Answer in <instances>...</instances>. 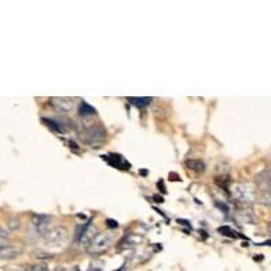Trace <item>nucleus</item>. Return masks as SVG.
Segmentation results:
<instances>
[{
	"label": "nucleus",
	"mask_w": 271,
	"mask_h": 271,
	"mask_svg": "<svg viewBox=\"0 0 271 271\" xmlns=\"http://www.w3.org/2000/svg\"><path fill=\"white\" fill-rule=\"evenodd\" d=\"M267 186H269L271 191V174H269V176H267Z\"/></svg>",
	"instance_id": "6ab92c4d"
},
{
	"label": "nucleus",
	"mask_w": 271,
	"mask_h": 271,
	"mask_svg": "<svg viewBox=\"0 0 271 271\" xmlns=\"http://www.w3.org/2000/svg\"><path fill=\"white\" fill-rule=\"evenodd\" d=\"M186 167L188 169H191L194 172H197V174H202V172H205V163L202 162V160H198V159H190V160H186Z\"/></svg>",
	"instance_id": "9d476101"
},
{
	"label": "nucleus",
	"mask_w": 271,
	"mask_h": 271,
	"mask_svg": "<svg viewBox=\"0 0 271 271\" xmlns=\"http://www.w3.org/2000/svg\"><path fill=\"white\" fill-rule=\"evenodd\" d=\"M98 231L95 226H91V225H87L84 226L83 229H82V233H79L78 235V240L80 245L83 244L85 248H87V245L90 244V241L94 239V236L97 235Z\"/></svg>",
	"instance_id": "1a4fd4ad"
},
{
	"label": "nucleus",
	"mask_w": 271,
	"mask_h": 271,
	"mask_svg": "<svg viewBox=\"0 0 271 271\" xmlns=\"http://www.w3.org/2000/svg\"><path fill=\"white\" fill-rule=\"evenodd\" d=\"M23 271H48V266L45 263H35V265H27Z\"/></svg>",
	"instance_id": "4468645a"
},
{
	"label": "nucleus",
	"mask_w": 271,
	"mask_h": 271,
	"mask_svg": "<svg viewBox=\"0 0 271 271\" xmlns=\"http://www.w3.org/2000/svg\"><path fill=\"white\" fill-rule=\"evenodd\" d=\"M80 138L91 148H99L106 138V130L99 123L84 125L83 130L80 132Z\"/></svg>",
	"instance_id": "f03ea898"
},
{
	"label": "nucleus",
	"mask_w": 271,
	"mask_h": 271,
	"mask_svg": "<svg viewBox=\"0 0 271 271\" xmlns=\"http://www.w3.org/2000/svg\"><path fill=\"white\" fill-rule=\"evenodd\" d=\"M97 114V111L95 109L90 106L88 103H85V102H82L80 103V107H79V116L82 117L83 119H88V118H92V117Z\"/></svg>",
	"instance_id": "9b49d317"
},
{
	"label": "nucleus",
	"mask_w": 271,
	"mask_h": 271,
	"mask_svg": "<svg viewBox=\"0 0 271 271\" xmlns=\"http://www.w3.org/2000/svg\"><path fill=\"white\" fill-rule=\"evenodd\" d=\"M239 219L243 221V222H248V224H256V217L254 216V213H251V210H240L239 213Z\"/></svg>",
	"instance_id": "ddd939ff"
},
{
	"label": "nucleus",
	"mask_w": 271,
	"mask_h": 271,
	"mask_svg": "<svg viewBox=\"0 0 271 271\" xmlns=\"http://www.w3.org/2000/svg\"><path fill=\"white\" fill-rule=\"evenodd\" d=\"M56 271H67V270H64V269H58V270H56Z\"/></svg>",
	"instance_id": "aec40b11"
},
{
	"label": "nucleus",
	"mask_w": 271,
	"mask_h": 271,
	"mask_svg": "<svg viewBox=\"0 0 271 271\" xmlns=\"http://www.w3.org/2000/svg\"><path fill=\"white\" fill-rule=\"evenodd\" d=\"M22 252H23V248L20 245L8 243V244L0 247V259H6V260L15 259L18 258Z\"/></svg>",
	"instance_id": "0eeeda50"
},
{
	"label": "nucleus",
	"mask_w": 271,
	"mask_h": 271,
	"mask_svg": "<svg viewBox=\"0 0 271 271\" xmlns=\"http://www.w3.org/2000/svg\"><path fill=\"white\" fill-rule=\"evenodd\" d=\"M7 225H8V228H10L11 231L19 229V228H20V220L18 219V217H11V219L8 220Z\"/></svg>",
	"instance_id": "2eb2a0df"
},
{
	"label": "nucleus",
	"mask_w": 271,
	"mask_h": 271,
	"mask_svg": "<svg viewBox=\"0 0 271 271\" xmlns=\"http://www.w3.org/2000/svg\"><path fill=\"white\" fill-rule=\"evenodd\" d=\"M35 258H37V259H52L53 254H49V252L38 251V252H35Z\"/></svg>",
	"instance_id": "f3484780"
},
{
	"label": "nucleus",
	"mask_w": 271,
	"mask_h": 271,
	"mask_svg": "<svg viewBox=\"0 0 271 271\" xmlns=\"http://www.w3.org/2000/svg\"><path fill=\"white\" fill-rule=\"evenodd\" d=\"M67 237H68V231L64 226H54L45 233L44 240L48 247H60L67 241Z\"/></svg>",
	"instance_id": "20e7f679"
},
{
	"label": "nucleus",
	"mask_w": 271,
	"mask_h": 271,
	"mask_svg": "<svg viewBox=\"0 0 271 271\" xmlns=\"http://www.w3.org/2000/svg\"><path fill=\"white\" fill-rule=\"evenodd\" d=\"M8 239H10L8 233H7L4 229H1V228H0V247L8 244Z\"/></svg>",
	"instance_id": "dca6fc26"
},
{
	"label": "nucleus",
	"mask_w": 271,
	"mask_h": 271,
	"mask_svg": "<svg viewBox=\"0 0 271 271\" xmlns=\"http://www.w3.org/2000/svg\"><path fill=\"white\" fill-rule=\"evenodd\" d=\"M32 222L35 235L39 236V237H44L45 233L49 231L51 217H49V216H45V214H34Z\"/></svg>",
	"instance_id": "423d86ee"
},
{
	"label": "nucleus",
	"mask_w": 271,
	"mask_h": 271,
	"mask_svg": "<svg viewBox=\"0 0 271 271\" xmlns=\"http://www.w3.org/2000/svg\"><path fill=\"white\" fill-rule=\"evenodd\" d=\"M231 195L235 201H237L239 203L243 205H251L254 202L258 201V191L256 187L248 183V182H239L235 183L231 187Z\"/></svg>",
	"instance_id": "f257e3e1"
},
{
	"label": "nucleus",
	"mask_w": 271,
	"mask_h": 271,
	"mask_svg": "<svg viewBox=\"0 0 271 271\" xmlns=\"http://www.w3.org/2000/svg\"><path fill=\"white\" fill-rule=\"evenodd\" d=\"M128 102L133 104V106H136V107H138V109H144V107L149 106V103L152 102V98L151 97H141V98L129 97L128 98Z\"/></svg>",
	"instance_id": "f8f14e48"
},
{
	"label": "nucleus",
	"mask_w": 271,
	"mask_h": 271,
	"mask_svg": "<svg viewBox=\"0 0 271 271\" xmlns=\"http://www.w3.org/2000/svg\"><path fill=\"white\" fill-rule=\"evenodd\" d=\"M49 103L53 109L56 110L57 113L61 114H68L72 113L75 109V99L73 98H67V97H53L49 99Z\"/></svg>",
	"instance_id": "39448f33"
},
{
	"label": "nucleus",
	"mask_w": 271,
	"mask_h": 271,
	"mask_svg": "<svg viewBox=\"0 0 271 271\" xmlns=\"http://www.w3.org/2000/svg\"><path fill=\"white\" fill-rule=\"evenodd\" d=\"M113 243V235L110 232H98L94 239L91 240L90 244L87 245V252L92 256H98L101 254H103L110 248V245Z\"/></svg>",
	"instance_id": "7ed1b4c3"
},
{
	"label": "nucleus",
	"mask_w": 271,
	"mask_h": 271,
	"mask_svg": "<svg viewBox=\"0 0 271 271\" xmlns=\"http://www.w3.org/2000/svg\"><path fill=\"white\" fill-rule=\"evenodd\" d=\"M118 271H122V269H121V270H118Z\"/></svg>",
	"instance_id": "412c9836"
},
{
	"label": "nucleus",
	"mask_w": 271,
	"mask_h": 271,
	"mask_svg": "<svg viewBox=\"0 0 271 271\" xmlns=\"http://www.w3.org/2000/svg\"><path fill=\"white\" fill-rule=\"evenodd\" d=\"M107 222H109L110 226H114V228L117 226V221H113V220H107Z\"/></svg>",
	"instance_id": "a211bd4d"
},
{
	"label": "nucleus",
	"mask_w": 271,
	"mask_h": 271,
	"mask_svg": "<svg viewBox=\"0 0 271 271\" xmlns=\"http://www.w3.org/2000/svg\"><path fill=\"white\" fill-rule=\"evenodd\" d=\"M142 243V236L138 233H128L126 236H123L122 240L119 241V248L121 250H129L135 248L138 244Z\"/></svg>",
	"instance_id": "6e6552de"
}]
</instances>
